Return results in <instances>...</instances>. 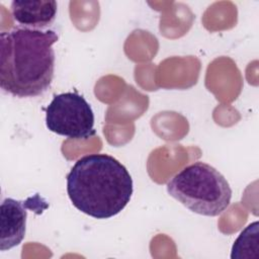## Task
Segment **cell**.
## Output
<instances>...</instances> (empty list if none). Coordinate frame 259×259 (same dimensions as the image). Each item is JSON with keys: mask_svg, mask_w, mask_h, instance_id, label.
<instances>
[{"mask_svg": "<svg viewBox=\"0 0 259 259\" xmlns=\"http://www.w3.org/2000/svg\"><path fill=\"white\" fill-rule=\"evenodd\" d=\"M52 29L14 27L0 33V86L19 98L35 97L51 86L55 71Z\"/></svg>", "mask_w": 259, "mask_h": 259, "instance_id": "1", "label": "cell"}, {"mask_svg": "<svg viewBox=\"0 0 259 259\" xmlns=\"http://www.w3.org/2000/svg\"><path fill=\"white\" fill-rule=\"evenodd\" d=\"M133 191L127 169L107 154L79 158L67 175V193L72 204L98 220L118 214L130 202Z\"/></svg>", "mask_w": 259, "mask_h": 259, "instance_id": "2", "label": "cell"}, {"mask_svg": "<svg viewBox=\"0 0 259 259\" xmlns=\"http://www.w3.org/2000/svg\"><path fill=\"white\" fill-rule=\"evenodd\" d=\"M170 196L192 212L217 217L225 211L232 198V189L212 166L197 161L175 174L167 183Z\"/></svg>", "mask_w": 259, "mask_h": 259, "instance_id": "3", "label": "cell"}, {"mask_svg": "<svg viewBox=\"0 0 259 259\" xmlns=\"http://www.w3.org/2000/svg\"><path fill=\"white\" fill-rule=\"evenodd\" d=\"M94 112L87 100L76 92L55 95L46 108L49 131L74 140H86L96 134Z\"/></svg>", "mask_w": 259, "mask_h": 259, "instance_id": "4", "label": "cell"}, {"mask_svg": "<svg viewBox=\"0 0 259 259\" xmlns=\"http://www.w3.org/2000/svg\"><path fill=\"white\" fill-rule=\"evenodd\" d=\"M27 201H20L10 197L1 203V241L0 250L6 251L18 246L25 236L27 219Z\"/></svg>", "mask_w": 259, "mask_h": 259, "instance_id": "5", "label": "cell"}, {"mask_svg": "<svg viewBox=\"0 0 259 259\" xmlns=\"http://www.w3.org/2000/svg\"><path fill=\"white\" fill-rule=\"evenodd\" d=\"M10 8L21 27L44 29L55 21L58 4L55 0H14Z\"/></svg>", "mask_w": 259, "mask_h": 259, "instance_id": "6", "label": "cell"}, {"mask_svg": "<svg viewBox=\"0 0 259 259\" xmlns=\"http://www.w3.org/2000/svg\"><path fill=\"white\" fill-rule=\"evenodd\" d=\"M232 259H259V224L248 225L232 247Z\"/></svg>", "mask_w": 259, "mask_h": 259, "instance_id": "7", "label": "cell"}]
</instances>
